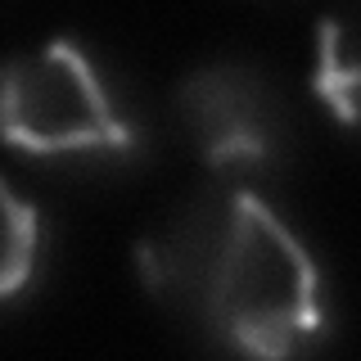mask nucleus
<instances>
[{"label":"nucleus","instance_id":"nucleus-1","mask_svg":"<svg viewBox=\"0 0 361 361\" xmlns=\"http://www.w3.org/2000/svg\"><path fill=\"white\" fill-rule=\"evenodd\" d=\"M154 293H172L244 361H298L325 334L321 271L276 208L244 185L195 199L140 244Z\"/></svg>","mask_w":361,"mask_h":361},{"label":"nucleus","instance_id":"nucleus-2","mask_svg":"<svg viewBox=\"0 0 361 361\" xmlns=\"http://www.w3.org/2000/svg\"><path fill=\"white\" fill-rule=\"evenodd\" d=\"M0 140L18 154H131L135 127L77 41L54 37L0 68Z\"/></svg>","mask_w":361,"mask_h":361},{"label":"nucleus","instance_id":"nucleus-3","mask_svg":"<svg viewBox=\"0 0 361 361\" xmlns=\"http://www.w3.org/2000/svg\"><path fill=\"white\" fill-rule=\"evenodd\" d=\"M176 99L208 167L231 172V167H262L276 158V99L262 86V77H253L248 68H195L180 82Z\"/></svg>","mask_w":361,"mask_h":361},{"label":"nucleus","instance_id":"nucleus-4","mask_svg":"<svg viewBox=\"0 0 361 361\" xmlns=\"http://www.w3.org/2000/svg\"><path fill=\"white\" fill-rule=\"evenodd\" d=\"M41 262V212L0 176V302L18 298Z\"/></svg>","mask_w":361,"mask_h":361},{"label":"nucleus","instance_id":"nucleus-5","mask_svg":"<svg viewBox=\"0 0 361 361\" xmlns=\"http://www.w3.org/2000/svg\"><path fill=\"white\" fill-rule=\"evenodd\" d=\"M321 59H316V95L325 109H334L343 122L357 118V59L348 54L343 23H321V41H316Z\"/></svg>","mask_w":361,"mask_h":361}]
</instances>
